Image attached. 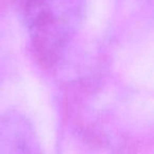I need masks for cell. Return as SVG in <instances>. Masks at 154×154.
<instances>
[{"label":"cell","mask_w":154,"mask_h":154,"mask_svg":"<svg viewBox=\"0 0 154 154\" xmlns=\"http://www.w3.org/2000/svg\"><path fill=\"white\" fill-rule=\"evenodd\" d=\"M82 6L84 0H27V26L35 51L42 59H55L70 43Z\"/></svg>","instance_id":"cell-1"}]
</instances>
